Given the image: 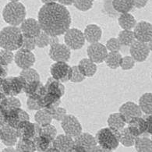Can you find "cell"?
I'll return each mask as SVG.
<instances>
[{"instance_id": "cell-1", "label": "cell", "mask_w": 152, "mask_h": 152, "mask_svg": "<svg viewBox=\"0 0 152 152\" xmlns=\"http://www.w3.org/2000/svg\"><path fill=\"white\" fill-rule=\"evenodd\" d=\"M38 20L42 31L51 36L64 34L72 22L69 10L58 2L43 5L38 11Z\"/></svg>"}, {"instance_id": "cell-2", "label": "cell", "mask_w": 152, "mask_h": 152, "mask_svg": "<svg viewBox=\"0 0 152 152\" xmlns=\"http://www.w3.org/2000/svg\"><path fill=\"white\" fill-rule=\"evenodd\" d=\"M23 42V35L20 27L8 26L3 27L0 32L1 48L10 51L19 50Z\"/></svg>"}, {"instance_id": "cell-3", "label": "cell", "mask_w": 152, "mask_h": 152, "mask_svg": "<svg viewBox=\"0 0 152 152\" xmlns=\"http://www.w3.org/2000/svg\"><path fill=\"white\" fill-rule=\"evenodd\" d=\"M27 11L24 5L20 2H10L2 10L3 20L10 26H18L26 19Z\"/></svg>"}, {"instance_id": "cell-4", "label": "cell", "mask_w": 152, "mask_h": 152, "mask_svg": "<svg viewBox=\"0 0 152 152\" xmlns=\"http://www.w3.org/2000/svg\"><path fill=\"white\" fill-rule=\"evenodd\" d=\"M96 140L104 151H113L119 147V131L110 127L99 129L95 135Z\"/></svg>"}, {"instance_id": "cell-5", "label": "cell", "mask_w": 152, "mask_h": 152, "mask_svg": "<svg viewBox=\"0 0 152 152\" xmlns=\"http://www.w3.org/2000/svg\"><path fill=\"white\" fill-rule=\"evenodd\" d=\"M27 81L20 75L17 77H7L1 79V93L7 96H17L23 91Z\"/></svg>"}, {"instance_id": "cell-6", "label": "cell", "mask_w": 152, "mask_h": 152, "mask_svg": "<svg viewBox=\"0 0 152 152\" xmlns=\"http://www.w3.org/2000/svg\"><path fill=\"white\" fill-rule=\"evenodd\" d=\"M30 120L28 113L21 108H16L7 112H1V124L7 123L17 129L23 121Z\"/></svg>"}, {"instance_id": "cell-7", "label": "cell", "mask_w": 152, "mask_h": 152, "mask_svg": "<svg viewBox=\"0 0 152 152\" xmlns=\"http://www.w3.org/2000/svg\"><path fill=\"white\" fill-rule=\"evenodd\" d=\"M98 145L95 137L87 132H82L79 136L74 137V146L73 151H93Z\"/></svg>"}, {"instance_id": "cell-8", "label": "cell", "mask_w": 152, "mask_h": 152, "mask_svg": "<svg viewBox=\"0 0 152 152\" xmlns=\"http://www.w3.org/2000/svg\"><path fill=\"white\" fill-rule=\"evenodd\" d=\"M64 42L71 50H78L83 48L86 42L84 34L77 28H69L64 34Z\"/></svg>"}, {"instance_id": "cell-9", "label": "cell", "mask_w": 152, "mask_h": 152, "mask_svg": "<svg viewBox=\"0 0 152 152\" xmlns=\"http://www.w3.org/2000/svg\"><path fill=\"white\" fill-rule=\"evenodd\" d=\"M50 73L53 78L64 83L70 81L73 69L66 62H55L50 67Z\"/></svg>"}, {"instance_id": "cell-10", "label": "cell", "mask_w": 152, "mask_h": 152, "mask_svg": "<svg viewBox=\"0 0 152 152\" xmlns=\"http://www.w3.org/2000/svg\"><path fill=\"white\" fill-rule=\"evenodd\" d=\"M61 126L66 134L73 138L79 136L83 131L80 121L73 115H66L61 122Z\"/></svg>"}, {"instance_id": "cell-11", "label": "cell", "mask_w": 152, "mask_h": 152, "mask_svg": "<svg viewBox=\"0 0 152 152\" xmlns=\"http://www.w3.org/2000/svg\"><path fill=\"white\" fill-rule=\"evenodd\" d=\"M48 56L54 62H69L71 57V49L65 44L57 43L50 46Z\"/></svg>"}, {"instance_id": "cell-12", "label": "cell", "mask_w": 152, "mask_h": 152, "mask_svg": "<svg viewBox=\"0 0 152 152\" xmlns=\"http://www.w3.org/2000/svg\"><path fill=\"white\" fill-rule=\"evenodd\" d=\"M87 54L91 60L96 64H99L104 62L108 54V51L106 46L100 42H96L88 46Z\"/></svg>"}, {"instance_id": "cell-13", "label": "cell", "mask_w": 152, "mask_h": 152, "mask_svg": "<svg viewBox=\"0 0 152 152\" xmlns=\"http://www.w3.org/2000/svg\"><path fill=\"white\" fill-rule=\"evenodd\" d=\"M39 129L40 125L38 123H31L29 120L23 121L17 128V135L21 139L34 140L39 134Z\"/></svg>"}, {"instance_id": "cell-14", "label": "cell", "mask_w": 152, "mask_h": 152, "mask_svg": "<svg viewBox=\"0 0 152 152\" xmlns=\"http://www.w3.org/2000/svg\"><path fill=\"white\" fill-rule=\"evenodd\" d=\"M150 48L148 43L140 42L136 40L129 47L130 56L135 59L136 62L142 63L148 58L150 55Z\"/></svg>"}, {"instance_id": "cell-15", "label": "cell", "mask_w": 152, "mask_h": 152, "mask_svg": "<svg viewBox=\"0 0 152 152\" xmlns=\"http://www.w3.org/2000/svg\"><path fill=\"white\" fill-rule=\"evenodd\" d=\"M35 56L32 51L20 48L15 54V63L21 69H28L32 67L35 63Z\"/></svg>"}, {"instance_id": "cell-16", "label": "cell", "mask_w": 152, "mask_h": 152, "mask_svg": "<svg viewBox=\"0 0 152 152\" xmlns=\"http://www.w3.org/2000/svg\"><path fill=\"white\" fill-rule=\"evenodd\" d=\"M20 30L23 37L26 38H37L42 32V28L38 20L34 18H27L20 24Z\"/></svg>"}, {"instance_id": "cell-17", "label": "cell", "mask_w": 152, "mask_h": 152, "mask_svg": "<svg viewBox=\"0 0 152 152\" xmlns=\"http://www.w3.org/2000/svg\"><path fill=\"white\" fill-rule=\"evenodd\" d=\"M133 30L136 40L148 43L152 39V23L144 20L140 21Z\"/></svg>"}, {"instance_id": "cell-18", "label": "cell", "mask_w": 152, "mask_h": 152, "mask_svg": "<svg viewBox=\"0 0 152 152\" xmlns=\"http://www.w3.org/2000/svg\"><path fill=\"white\" fill-rule=\"evenodd\" d=\"M0 138L1 141L4 145L7 146H16L18 141V135H17V129L10 126V125L4 123L1 124L0 129Z\"/></svg>"}, {"instance_id": "cell-19", "label": "cell", "mask_w": 152, "mask_h": 152, "mask_svg": "<svg viewBox=\"0 0 152 152\" xmlns=\"http://www.w3.org/2000/svg\"><path fill=\"white\" fill-rule=\"evenodd\" d=\"M119 113L123 116L127 123L134 117L142 116L141 108L139 104H136L133 102H125L120 106L119 109Z\"/></svg>"}, {"instance_id": "cell-20", "label": "cell", "mask_w": 152, "mask_h": 152, "mask_svg": "<svg viewBox=\"0 0 152 152\" xmlns=\"http://www.w3.org/2000/svg\"><path fill=\"white\" fill-rule=\"evenodd\" d=\"M23 92L25 93L27 98L38 100L45 93V88L41 80H34L27 83Z\"/></svg>"}, {"instance_id": "cell-21", "label": "cell", "mask_w": 152, "mask_h": 152, "mask_svg": "<svg viewBox=\"0 0 152 152\" xmlns=\"http://www.w3.org/2000/svg\"><path fill=\"white\" fill-rule=\"evenodd\" d=\"M53 146L56 148L58 151H73L74 146V138L67 135L60 134L56 136L53 142Z\"/></svg>"}, {"instance_id": "cell-22", "label": "cell", "mask_w": 152, "mask_h": 152, "mask_svg": "<svg viewBox=\"0 0 152 152\" xmlns=\"http://www.w3.org/2000/svg\"><path fill=\"white\" fill-rule=\"evenodd\" d=\"M128 128L129 131L131 132L133 135H134L136 137H140L143 134L146 133L147 129V126H146V121L144 118L142 116L134 117L131 119L127 123Z\"/></svg>"}, {"instance_id": "cell-23", "label": "cell", "mask_w": 152, "mask_h": 152, "mask_svg": "<svg viewBox=\"0 0 152 152\" xmlns=\"http://www.w3.org/2000/svg\"><path fill=\"white\" fill-rule=\"evenodd\" d=\"M84 37L86 41L90 44H93L96 42H99L102 36V30L97 24H89L84 29Z\"/></svg>"}, {"instance_id": "cell-24", "label": "cell", "mask_w": 152, "mask_h": 152, "mask_svg": "<svg viewBox=\"0 0 152 152\" xmlns=\"http://www.w3.org/2000/svg\"><path fill=\"white\" fill-rule=\"evenodd\" d=\"M45 91L52 94L58 98H62L65 94V87L60 81H58L53 77H49L46 82Z\"/></svg>"}, {"instance_id": "cell-25", "label": "cell", "mask_w": 152, "mask_h": 152, "mask_svg": "<svg viewBox=\"0 0 152 152\" xmlns=\"http://www.w3.org/2000/svg\"><path fill=\"white\" fill-rule=\"evenodd\" d=\"M54 138L45 134H39L34 138L37 151H48L53 147Z\"/></svg>"}, {"instance_id": "cell-26", "label": "cell", "mask_w": 152, "mask_h": 152, "mask_svg": "<svg viewBox=\"0 0 152 152\" xmlns=\"http://www.w3.org/2000/svg\"><path fill=\"white\" fill-rule=\"evenodd\" d=\"M78 67L80 72L86 77H94L98 70L96 63L91 60L89 58H83L81 60H80L78 63Z\"/></svg>"}, {"instance_id": "cell-27", "label": "cell", "mask_w": 152, "mask_h": 152, "mask_svg": "<svg viewBox=\"0 0 152 152\" xmlns=\"http://www.w3.org/2000/svg\"><path fill=\"white\" fill-rule=\"evenodd\" d=\"M1 112H7L16 108H20L21 103L16 96H7L1 93Z\"/></svg>"}, {"instance_id": "cell-28", "label": "cell", "mask_w": 152, "mask_h": 152, "mask_svg": "<svg viewBox=\"0 0 152 152\" xmlns=\"http://www.w3.org/2000/svg\"><path fill=\"white\" fill-rule=\"evenodd\" d=\"M107 123H108V127H110L115 130H117V131H120L123 128H125L127 122L120 113H112L108 116Z\"/></svg>"}, {"instance_id": "cell-29", "label": "cell", "mask_w": 152, "mask_h": 152, "mask_svg": "<svg viewBox=\"0 0 152 152\" xmlns=\"http://www.w3.org/2000/svg\"><path fill=\"white\" fill-rule=\"evenodd\" d=\"M119 27L123 30L132 31L137 25V20L130 13H121L118 18Z\"/></svg>"}, {"instance_id": "cell-30", "label": "cell", "mask_w": 152, "mask_h": 152, "mask_svg": "<svg viewBox=\"0 0 152 152\" xmlns=\"http://www.w3.org/2000/svg\"><path fill=\"white\" fill-rule=\"evenodd\" d=\"M112 6L119 13H127L133 8V0H113Z\"/></svg>"}, {"instance_id": "cell-31", "label": "cell", "mask_w": 152, "mask_h": 152, "mask_svg": "<svg viewBox=\"0 0 152 152\" xmlns=\"http://www.w3.org/2000/svg\"><path fill=\"white\" fill-rule=\"evenodd\" d=\"M135 149L138 152H152V140L148 137H138L135 140Z\"/></svg>"}, {"instance_id": "cell-32", "label": "cell", "mask_w": 152, "mask_h": 152, "mask_svg": "<svg viewBox=\"0 0 152 152\" xmlns=\"http://www.w3.org/2000/svg\"><path fill=\"white\" fill-rule=\"evenodd\" d=\"M136 138L137 137L133 135L131 132L129 131L128 127H125L119 131V142L124 147L130 148L134 145Z\"/></svg>"}, {"instance_id": "cell-33", "label": "cell", "mask_w": 152, "mask_h": 152, "mask_svg": "<svg viewBox=\"0 0 152 152\" xmlns=\"http://www.w3.org/2000/svg\"><path fill=\"white\" fill-rule=\"evenodd\" d=\"M52 119H53V116H52V113L45 108L38 110L34 115V120L40 126L51 124Z\"/></svg>"}, {"instance_id": "cell-34", "label": "cell", "mask_w": 152, "mask_h": 152, "mask_svg": "<svg viewBox=\"0 0 152 152\" xmlns=\"http://www.w3.org/2000/svg\"><path fill=\"white\" fill-rule=\"evenodd\" d=\"M122 56L119 52H109L106 58L105 64L112 69H116L120 67V63L122 60Z\"/></svg>"}, {"instance_id": "cell-35", "label": "cell", "mask_w": 152, "mask_h": 152, "mask_svg": "<svg viewBox=\"0 0 152 152\" xmlns=\"http://www.w3.org/2000/svg\"><path fill=\"white\" fill-rule=\"evenodd\" d=\"M139 105L145 114L152 113V93L148 92L139 98Z\"/></svg>"}, {"instance_id": "cell-36", "label": "cell", "mask_w": 152, "mask_h": 152, "mask_svg": "<svg viewBox=\"0 0 152 152\" xmlns=\"http://www.w3.org/2000/svg\"><path fill=\"white\" fill-rule=\"evenodd\" d=\"M17 151H37L35 144L34 140L31 139H21L19 138L17 144H16Z\"/></svg>"}, {"instance_id": "cell-37", "label": "cell", "mask_w": 152, "mask_h": 152, "mask_svg": "<svg viewBox=\"0 0 152 152\" xmlns=\"http://www.w3.org/2000/svg\"><path fill=\"white\" fill-rule=\"evenodd\" d=\"M118 39L119 40L121 45L124 46H129L130 47L133 42L136 41L134 33L132 31L128 30H123L119 32L118 35Z\"/></svg>"}, {"instance_id": "cell-38", "label": "cell", "mask_w": 152, "mask_h": 152, "mask_svg": "<svg viewBox=\"0 0 152 152\" xmlns=\"http://www.w3.org/2000/svg\"><path fill=\"white\" fill-rule=\"evenodd\" d=\"M20 75L23 77L27 83L28 82L34 81V80H40V75L38 71L33 68H28V69H22L20 73Z\"/></svg>"}, {"instance_id": "cell-39", "label": "cell", "mask_w": 152, "mask_h": 152, "mask_svg": "<svg viewBox=\"0 0 152 152\" xmlns=\"http://www.w3.org/2000/svg\"><path fill=\"white\" fill-rule=\"evenodd\" d=\"M15 55L13 52L10 50H7L2 48L0 51V63L1 65H5V66H8L13 63L14 61Z\"/></svg>"}, {"instance_id": "cell-40", "label": "cell", "mask_w": 152, "mask_h": 152, "mask_svg": "<svg viewBox=\"0 0 152 152\" xmlns=\"http://www.w3.org/2000/svg\"><path fill=\"white\" fill-rule=\"evenodd\" d=\"M50 38L51 35L42 31L39 35L37 38H35L36 45L38 48H45L48 45H50Z\"/></svg>"}, {"instance_id": "cell-41", "label": "cell", "mask_w": 152, "mask_h": 152, "mask_svg": "<svg viewBox=\"0 0 152 152\" xmlns=\"http://www.w3.org/2000/svg\"><path fill=\"white\" fill-rule=\"evenodd\" d=\"M94 0H74L73 6L78 10L82 12L90 10L93 7Z\"/></svg>"}, {"instance_id": "cell-42", "label": "cell", "mask_w": 152, "mask_h": 152, "mask_svg": "<svg viewBox=\"0 0 152 152\" xmlns=\"http://www.w3.org/2000/svg\"><path fill=\"white\" fill-rule=\"evenodd\" d=\"M135 59L131 56H126L122 58L120 67L123 70H130L135 66Z\"/></svg>"}, {"instance_id": "cell-43", "label": "cell", "mask_w": 152, "mask_h": 152, "mask_svg": "<svg viewBox=\"0 0 152 152\" xmlns=\"http://www.w3.org/2000/svg\"><path fill=\"white\" fill-rule=\"evenodd\" d=\"M39 134H45L52 137V138H56L57 136V129L56 128L52 126V124H48L45 126H40ZM38 134V135H39Z\"/></svg>"}, {"instance_id": "cell-44", "label": "cell", "mask_w": 152, "mask_h": 152, "mask_svg": "<svg viewBox=\"0 0 152 152\" xmlns=\"http://www.w3.org/2000/svg\"><path fill=\"white\" fill-rule=\"evenodd\" d=\"M105 46L108 52H119L122 45L118 38H111L107 41Z\"/></svg>"}, {"instance_id": "cell-45", "label": "cell", "mask_w": 152, "mask_h": 152, "mask_svg": "<svg viewBox=\"0 0 152 152\" xmlns=\"http://www.w3.org/2000/svg\"><path fill=\"white\" fill-rule=\"evenodd\" d=\"M72 69H73V73H72V77H71L70 79L71 82L81 83L82 81L85 80L86 77L80 72L78 66H72Z\"/></svg>"}, {"instance_id": "cell-46", "label": "cell", "mask_w": 152, "mask_h": 152, "mask_svg": "<svg viewBox=\"0 0 152 152\" xmlns=\"http://www.w3.org/2000/svg\"><path fill=\"white\" fill-rule=\"evenodd\" d=\"M66 109L63 107H57L54 111H53V113H52V116H53V119L56 121H62L63 120L66 115Z\"/></svg>"}, {"instance_id": "cell-47", "label": "cell", "mask_w": 152, "mask_h": 152, "mask_svg": "<svg viewBox=\"0 0 152 152\" xmlns=\"http://www.w3.org/2000/svg\"><path fill=\"white\" fill-rule=\"evenodd\" d=\"M36 47H37V45H36L35 38H26V37H23V45H22V47H21L22 49L33 51L34 50V48H35Z\"/></svg>"}, {"instance_id": "cell-48", "label": "cell", "mask_w": 152, "mask_h": 152, "mask_svg": "<svg viewBox=\"0 0 152 152\" xmlns=\"http://www.w3.org/2000/svg\"><path fill=\"white\" fill-rule=\"evenodd\" d=\"M27 106L30 110L38 111L40 110V109H42L41 106L38 104V100H35V99H33V98H27Z\"/></svg>"}, {"instance_id": "cell-49", "label": "cell", "mask_w": 152, "mask_h": 152, "mask_svg": "<svg viewBox=\"0 0 152 152\" xmlns=\"http://www.w3.org/2000/svg\"><path fill=\"white\" fill-rule=\"evenodd\" d=\"M146 121V126H147V129L146 133L148 134L152 135V113L151 114H146L145 116L144 117Z\"/></svg>"}, {"instance_id": "cell-50", "label": "cell", "mask_w": 152, "mask_h": 152, "mask_svg": "<svg viewBox=\"0 0 152 152\" xmlns=\"http://www.w3.org/2000/svg\"><path fill=\"white\" fill-rule=\"evenodd\" d=\"M133 7L137 9H143L147 6L148 0H133Z\"/></svg>"}, {"instance_id": "cell-51", "label": "cell", "mask_w": 152, "mask_h": 152, "mask_svg": "<svg viewBox=\"0 0 152 152\" xmlns=\"http://www.w3.org/2000/svg\"><path fill=\"white\" fill-rule=\"evenodd\" d=\"M8 75V66L1 65V79H4Z\"/></svg>"}, {"instance_id": "cell-52", "label": "cell", "mask_w": 152, "mask_h": 152, "mask_svg": "<svg viewBox=\"0 0 152 152\" xmlns=\"http://www.w3.org/2000/svg\"><path fill=\"white\" fill-rule=\"evenodd\" d=\"M57 2H58L59 4H62L65 7L66 6H70V5L73 4L74 2V0H57Z\"/></svg>"}, {"instance_id": "cell-53", "label": "cell", "mask_w": 152, "mask_h": 152, "mask_svg": "<svg viewBox=\"0 0 152 152\" xmlns=\"http://www.w3.org/2000/svg\"><path fill=\"white\" fill-rule=\"evenodd\" d=\"M58 36H51L50 38V46L53 45H56L57 43H59L58 42Z\"/></svg>"}, {"instance_id": "cell-54", "label": "cell", "mask_w": 152, "mask_h": 152, "mask_svg": "<svg viewBox=\"0 0 152 152\" xmlns=\"http://www.w3.org/2000/svg\"><path fill=\"white\" fill-rule=\"evenodd\" d=\"M2 151H4V152H7V151H17L16 150V148H14L13 146H7V148H4Z\"/></svg>"}, {"instance_id": "cell-55", "label": "cell", "mask_w": 152, "mask_h": 152, "mask_svg": "<svg viewBox=\"0 0 152 152\" xmlns=\"http://www.w3.org/2000/svg\"><path fill=\"white\" fill-rule=\"evenodd\" d=\"M42 2H43L44 4L46 3H50V2H57V0H41Z\"/></svg>"}, {"instance_id": "cell-56", "label": "cell", "mask_w": 152, "mask_h": 152, "mask_svg": "<svg viewBox=\"0 0 152 152\" xmlns=\"http://www.w3.org/2000/svg\"><path fill=\"white\" fill-rule=\"evenodd\" d=\"M148 46H149V48H150L151 52H152V39L151 40L150 42H148Z\"/></svg>"}, {"instance_id": "cell-57", "label": "cell", "mask_w": 152, "mask_h": 152, "mask_svg": "<svg viewBox=\"0 0 152 152\" xmlns=\"http://www.w3.org/2000/svg\"><path fill=\"white\" fill-rule=\"evenodd\" d=\"M10 2H19L20 0H9Z\"/></svg>"}, {"instance_id": "cell-58", "label": "cell", "mask_w": 152, "mask_h": 152, "mask_svg": "<svg viewBox=\"0 0 152 152\" xmlns=\"http://www.w3.org/2000/svg\"><path fill=\"white\" fill-rule=\"evenodd\" d=\"M151 80H152V73H151Z\"/></svg>"}, {"instance_id": "cell-59", "label": "cell", "mask_w": 152, "mask_h": 152, "mask_svg": "<svg viewBox=\"0 0 152 152\" xmlns=\"http://www.w3.org/2000/svg\"><path fill=\"white\" fill-rule=\"evenodd\" d=\"M151 140H152V135H151Z\"/></svg>"}]
</instances>
